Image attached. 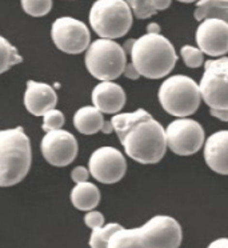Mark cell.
<instances>
[{
	"label": "cell",
	"mask_w": 228,
	"mask_h": 248,
	"mask_svg": "<svg viewBox=\"0 0 228 248\" xmlns=\"http://www.w3.org/2000/svg\"><path fill=\"white\" fill-rule=\"evenodd\" d=\"M22 62L23 58L19 55L17 49L0 35V75Z\"/></svg>",
	"instance_id": "ffe728a7"
},
{
	"label": "cell",
	"mask_w": 228,
	"mask_h": 248,
	"mask_svg": "<svg viewBox=\"0 0 228 248\" xmlns=\"http://www.w3.org/2000/svg\"><path fill=\"white\" fill-rule=\"evenodd\" d=\"M211 115L222 122H228V109H211Z\"/></svg>",
	"instance_id": "4dcf8cb0"
},
{
	"label": "cell",
	"mask_w": 228,
	"mask_h": 248,
	"mask_svg": "<svg viewBox=\"0 0 228 248\" xmlns=\"http://www.w3.org/2000/svg\"><path fill=\"white\" fill-rule=\"evenodd\" d=\"M51 38L56 48L65 54H82L91 44V33L80 20L70 16L56 19L51 28Z\"/></svg>",
	"instance_id": "30bf717a"
},
{
	"label": "cell",
	"mask_w": 228,
	"mask_h": 248,
	"mask_svg": "<svg viewBox=\"0 0 228 248\" xmlns=\"http://www.w3.org/2000/svg\"><path fill=\"white\" fill-rule=\"evenodd\" d=\"M56 103H58V95L54 87L35 80L27 81V90L24 93V106L31 115L44 116L48 111L54 109Z\"/></svg>",
	"instance_id": "5bb4252c"
},
{
	"label": "cell",
	"mask_w": 228,
	"mask_h": 248,
	"mask_svg": "<svg viewBox=\"0 0 228 248\" xmlns=\"http://www.w3.org/2000/svg\"><path fill=\"white\" fill-rule=\"evenodd\" d=\"M26 14L33 17L46 16L52 10V0H20Z\"/></svg>",
	"instance_id": "7402d4cb"
},
{
	"label": "cell",
	"mask_w": 228,
	"mask_h": 248,
	"mask_svg": "<svg viewBox=\"0 0 228 248\" xmlns=\"http://www.w3.org/2000/svg\"><path fill=\"white\" fill-rule=\"evenodd\" d=\"M147 33H160V26L158 23H150L147 26Z\"/></svg>",
	"instance_id": "1f68e13d"
},
{
	"label": "cell",
	"mask_w": 228,
	"mask_h": 248,
	"mask_svg": "<svg viewBox=\"0 0 228 248\" xmlns=\"http://www.w3.org/2000/svg\"><path fill=\"white\" fill-rule=\"evenodd\" d=\"M204 160L213 172L228 175V130L213 132L203 146Z\"/></svg>",
	"instance_id": "2e32d148"
},
{
	"label": "cell",
	"mask_w": 228,
	"mask_h": 248,
	"mask_svg": "<svg viewBox=\"0 0 228 248\" xmlns=\"http://www.w3.org/2000/svg\"><path fill=\"white\" fill-rule=\"evenodd\" d=\"M199 88L203 102L211 109H228L227 56L207 60Z\"/></svg>",
	"instance_id": "ba28073f"
},
{
	"label": "cell",
	"mask_w": 228,
	"mask_h": 248,
	"mask_svg": "<svg viewBox=\"0 0 228 248\" xmlns=\"http://www.w3.org/2000/svg\"><path fill=\"white\" fill-rule=\"evenodd\" d=\"M65 118L61 111L59 109H51L43 116V125L42 128L46 132H51V131H58L63 128L64 125Z\"/></svg>",
	"instance_id": "d4e9b609"
},
{
	"label": "cell",
	"mask_w": 228,
	"mask_h": 248,
	"mask_svg": "<svg viewBox=\"0 0 228 248\" xmlns=\"http://www.w3.org/2000/svg\"><path fill=\"white\" fill-rule=\"evenodd\" d=\"M103 113L93 106L79 108L74 115V125L83 135H95L103 130Z\"/></svg>",
	"instance_id": "e0dca14e"
},
{
	"label": "cell",
	"mask_w": 228,
	"mask_h": 248,
	"mask_svg": "<svg viewBox=\"0 0 228 248\" xmlns=\"http://www.w3.org/2000/svg\"><path fill=\"white\" fill-rule=\"evenodd\" d=\"M198 48L212 58H222L228 54V23L220 19H204L195 33Z\"/></svg>",
	"instance_id": "4fadbf2b"
},
{
	"label": "cell",
	"mask_w": 228,
	"mask_h": 248,
	"mask_svg": "<svg viewBox=\"0 0 228 248\" xmlns=\"http://www.w3.org/2000/svg\"><path fill=\"white\" fill-rule=\"evenodd\" d=\"M158 97L162 108L175 118L194 115L203 100L199 84L185 75L167 78L159 87Z\"/></svg>",
	"instance_id": "5b68a950"
},
{
	"label": "cell",
	"mask_w": 228,
	"mask_h": 248,
	"mask_svg": "<svg viewBox=\"0 0 228 248\" xmlns=\"http://www.w3.org/2000/svg\"><path fill=\"white\" fill-rule=\"evenodd\" d=\"M120 228H122V226L118 223H108V224H104L100 228L92 230V233L90 236V247L108 248L109 239Z\"/></svg>",
	"instance_id": "44dd1931"
},
{
	"label": "cell",
	"mask_w": 228,
	"mask_h": 248,
	"mask_svg": "<svg viewBox=\"0 0 228 248\" xmlns=\"http://www.w3.org/2000/svg\"><path fill=\"white\" fill-rule=\"evenodd\" d=\"M88 19L96 35L115 40L128 33L134 23V14L125 0H96Z\"/></svg>",
	"instance_id": "8992f818"
},
{
	"label": "cell",
	"mask_w": 228,
	"mask_h": 248,
	"mask_svg": "<svg viewBox=\"0 0 228 248\" xmlns=\"http://www.w3.org/2000/svg\"><path fill=\"white\" fill-rule=\"evenodd\" d=\"M134 43H135V39H128L127 42H125L122 47H123V49H124V52L127 55L131 54V51H132V47H134Z\"/></svg>",
	"instance_id": "d6a6232c"
},
{
	"label": "cell",
	"mask_w": 228,
	"mask_h": 248,
	"mask_svg": "<svg viewBox=\"0 0 228 248\" xmlns=\"http://www.w3.org/2000/svg\"><path fill=\"white\" fill-rule=\"evenodd\" d=\"M84 223L91 230L100 228V227L104 226V215L99 211H88L86 216H84Z\"/></svg>",
	"instance_id": "484cf974"
},
{
	"label": "cell",
	"mask_w": 228,
	"mask_h": 248,
	"mask_svg": "<svg viewBox=\"0 0 228 248\" xmlns=\"http://www.w3.org/2000/svg\"><path fill=\"white\" fill-rule=\"evenodd\" d=\"M84 63L95 79L112 81L123 75L127 65V54L115 40L100 38L90 44Z\"/></svg>",
	"instance_id": "52a82bcc"
},
{
	"label": "cell",
	"mask_w": 228,
	"mask_h": 248,
	"mask_svg": "<svg viewBox=\"0 0 228 248\" xmlns=\"http://www.w3.org/2000/svg\"><path fill=\"white\" fill-rule=\"evenodd\" d=\"M167 147L175 155L191 156L204 146L206 135L199 122L190 118H178L166 128Z\"/></svg>",
	"instance_id": "9c48e42d"
},
{
	"label": "cell",
	"mask_w": 228,
	"mask_h": 248,
	"mask_svg": "<svg viewBox=\"0 0 228 248\" xmlns=\"http://www.w3.org/2000/svg\"><path fill=\"white\" fill-rule=\"evenodd\" d=\"M88 171L95 180L103 184H114L124 178L127 162L124 155L115 147H100L88 160Z\"/></svg>",
	"instance_id": "8fae6325"
},
{
	"label": "cell",
	"mask_w": 228,
	"mask_h": 248,
	"mask_svg": "<svg viewBox=\"0 0 228 248\" xmlns=\"http://www.w3.org/2000/svg\"><path fill=\"white\" fill-rule=\"evenodd\" d=\"M207 248H228V237H219L210 243Z\"/></svg>",
	"instance_id": "f546056e"
},
{
	"label": "cell",
	"mask_w": 228,
	"mask_h": 248,
	"mask_svg": "<svg viewBox=\"0 0 228 248\" xmlns=\"http://www.w3.org/2000/svg\"><path fill=\"white\" fill-rule=\"evenodd\" d=\"M171 1L172 0H151L152 7L155 8V11H164L171 6Z\"/></svg>",
	"instance_id": "f1b7e54d"
},
{
	"label": "cell",
	"mask_w": 228,
	"mask_h": 248,
	"mask_svg": "<svg viewBox=\"0 0 228 248\" xmlns=\"http://www.w3.org/2000/svg\"><path fill=\"white\" fill-rule=\"evenodd\" d=\"M183 231L179 221L156 215L137 228H120L111 236L108 248H179Z\"/></svg>",
	"instance_id": "7a4b0ae2"
},
{
	"label": "cell",
	"mask_w": 228,
	"mask_h": 248,
	"mask_svg": "<svg viewBox=\"0 0 228 248\" xmlns=\"http://www.w3.org/2000/svg\"><path fill=\"white\" fill-rule=\"evenodd\" d=\"M180 56L184 62V64L188 68H199L201 65L204 64V54L201 52L200 48L194 47V46H183L180 48Z\"/></svg>",
	"instance_id": "603a6c76"
},
{
	"label": "cell",
	"mask_w": 228,
	"mask_h": 248,
	"mask_svg": "<svg viewBox=\"0 0 228 248\" xmlns=\"http://www.w3.org/2000/svg\"><path fill=\"white\" fill-rule=\"evenodd\" d=\"M130 56L139 74L153 80L166 78L178 62L172 43L160 33H146L135 39Z\"/></svg>",
	"instance_id": "3957f363"
},
{
	"label": "cell",
	"mask_w": 228,
	"mask_h": 248,
	"mask_svg": "<svg viewBox=\"0 0 228 248\" xmlns=\"http://www.w3.org/2000/svg\"><path fill=\"white\" fill-rule=\"evenodd\" d=\"M112 131H114V125H112V123H111V122H106L102 132H103V134H111Z\"/></svg>",
	"instance_id": "836d02e7"
},
{
	"label": "cell",
	"mask_w": 228,
	"mask_h": 248,
	"mask_svg": "<svg viewBox=\"0 0 228 248\" xmlns=\"http://www.w3.org/2000/svg\"><path fill=\"white\" fill-rule=\"evenodd\" d=\"M194 16L199 22L213 17L228 23V0H199Z\"/></svg>",
	"instance_id": "d6986e66"
},
{
	"label": "cell",
	"mask_w": 228,
	"mask_h": 248,
	"mask_svg": "<svg viewBox=\"0 0 228 248\" xmlns=\"http://www.w3.org/2000/svg\"><path fill=\"white\" fill-rule=\"evenodd\" d=\"M40 148L44 159L54 167L70 166L79 151L76 138L65 130L47 132L42 139Z\"/></svg>",
	"instance_id": "7c38bea8"
},
{
	"label": "cell",
	"mask_w": 228,
	"mask_h": 248,
	"mask_svg": "<svg viewBox=\"0 0 228 248\" xmlns=\"http://www.w3.org/2000/svg\"><path fill=\"white\" fill-rule=\"evenodd\" d=\"M127 156L140 164H156L167 152L163 125L146 109L114 115L111 119Z\"/></svg>",
	"instance_id": "6da1fadb"
},
{
	"label": "cell",
	"mask_w": 228,
	"mask_h": 248,
	"mask_svg": "<svg viewBox=\"0 0 228 248\" xmlns=\"http://www.w3.org/2000/svg\"><path fill=\"white\" fill-rule=\"evenodd\" d=\"M71 203L79 211H93L100 203V191L90 182L76 184L71 191Z\"/></svg>",
	"instance_id": "ac0fdd59"
},
{
	"label": "cell",
	"mask_w": 228,
	"mask_h": 248,
	"mask_svg": "<svg viewBox=\"0 0 228 248\" xmlns=\"http://www.w3.org/2000/svg\"><path fill=\"white\" fill-rule=\"evenodd\" d=\"M180 3H195V1H199V0H178Z\"/></svg>",
	"instance_id": "e575fe53"
},
{
	"label": "cell",
	"mask_w": 228,
	"mask_h": 248,
	"mask_svg": "<svg viewBox=\"0 0 228 248\" xmlns=\"http://www.w3.org/2000/svg\"><path fill=\"white\" fill-rule=\"evenodd\" d=\"M31 163V141L24 128L0 131V187L20 183L27 176Z\"/></svg>",
	"instance_id": "277c9868"
},
{
	"label": "cell",
	"mask_w": 228,
	"mask_h": 248,
	"mask_svg": "<svg viewBox=\"0 0 228 248\" xmlns=\"http://www.w3.org/2000/svg\"><path fill=\"white\" fill-rule=\"evenodd\" d=\"M124 90L114 81H100L92 90L93 107L102 113L118 115L125 106Z\"/></svg>",
	"instance_id": "9a60e30c"
},
{
	"label": "cell",
	"mask_w": 228,
	"mask_h": 248,
	"mask_svg": "<svg viewBox=\"0 0 228 248\" xmlns=\"http://www.w3.org/2000/svg\"><path fill=\"white\" fill-rule=\"evenodd\" d=\"M123 75H124L127 79H130V80H137L141 76L140 74H139V71L136 70L135 65L132 64V63H127Z\"/></svg>",
	"instance_id": "83f0119b"
},
{
	"label": "cell",
	"mask_w": 228,
	"mask_h": 248,
	"mask_svg": "<svg viewBox=\"0 0 228 248\" xmlns=\"http://www.w3.org/2000/svg\"><path fill=\"white\" fill-rule=\"evenodd\" d=\"M90 175H91V173L88 171V168L79 166V167H76L72 170V172H71V179H72L76 184L86 183V182H88Z\"/></svg>",
	"instance_id": "4316f807"
},
{
	"label": "cell",
	"mask_w": 228,
	"mask_h": 248,
	"mask_svg": "<svg viewBox=\"0 0 228 248\" xmlns=\"http://www.w3.org/2000/svg\"><path fill=\"white\" fill-rule=\"evenodd\" d=\"M125 1L130 6L134 16L137 19H148L156 14L155 8L152 7L151 0H125Z\"/></svg>",
	"instance_id": "cb8c5ba5"
}]
</instances>
